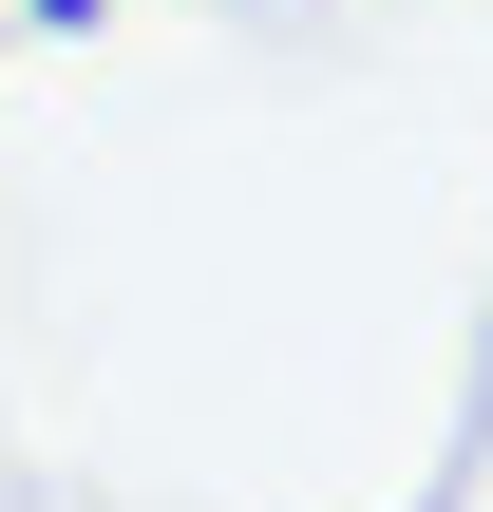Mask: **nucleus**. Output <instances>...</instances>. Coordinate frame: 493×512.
I'll return each instance as SVG.
<instances>
[{"mask_svg":"<svg viewBox=\"0 0 493 512\" xmlns=\"http://www.w3.org/2000/svg\"><path fill=\"white\" fill-rule=\"evenodd\" d=\"M19 19H57V38H76V19H95V0H19Z\"/></svg>","mask_w":493,"mask_h":512,"instance_id":"f257e3e1","label":"nucleus"}]
</instances>
